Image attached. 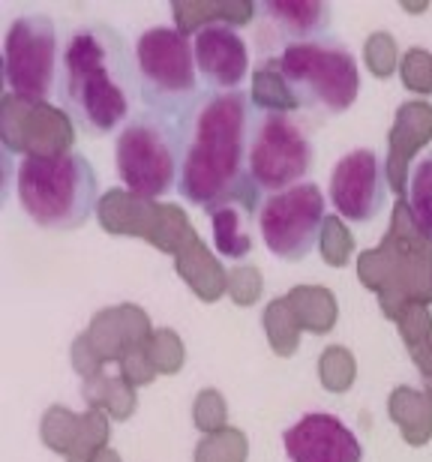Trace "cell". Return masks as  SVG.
I'll return each instance as SVG.
<instances>
[{
    "label": "cell",
    "instance_id": "1",
    "mask_svg": "<svg viewBox=\"0 0 432 462\" xmlns=\"http://www.w3.org/2000/svg\"><path fill=\"white\" fill-rule=\"evenodd\" d=\"M250 90H201L192 108L178 120L180 129V180L178 196L187 205L216 214L246 199L259 208L250 174H246V142L253 120Z\"/></svg>",
    "mask_w": 432,
    "mask_h": 462
},
{
    "label": "cell",
    "instance_id": "2",
    "mask_svg": "<svg viewBox=\"0 0 432 462\" xmlns=\"http://www.w3.org/2000/svg\"><path fill=\"white\" fill-rule=\"evenodd\" d=\"M54 99L78 133L90 138L121 133L142 106L135 45L124 31L106 22L69 27L60 42Z\"/></svg>",
    "mask_w": 432,
    "mask_h": 462
},
{
    "label": "cell",
    "instance_id": "3",
    "mask_svg": "<svg viewBox=\"0 0 432 462\" xmlns=\"http://www.w3.org/2000/svg\"><path fill=\"white\" fill-rule=\"evenodd\" d=\"M18 205L33 226L76 231L94 217L99 178L81 151L24 153L18 162Z\"/></svg>",
    "mask_w": 432,
    "mask_h": 462
},
{
    "label": "cell",
    "instance_id": "4",
    "mask_svg": "<svg viewBox=\"0 0 432 462\" xmlns=\"http://www.w3.org/2000/svg\"><path fill=\"white\" fill-rule=\"evenodd\" d=\"M271 67L282 76L294 103L309 112L343 115L361 97L357 60L336 36L289 45Z\"/></svg>",
    "mask_w": 432,
    "mask_h": 462
},
{
    "label": "cell",
    "instance_id": "5",
    "mask_svg": "<svg viewBox=\"0 0 432 462\" xmlns=\"http://www.w3.org/2000/svg\"><path fill=\"white\" fill-rule=\"evenodd\" d=\"M135 67H139V90L144 112L169 120H180L201 97V79L196 69L192 36L178 27L156 24L135 40Z\"/></svg>",
    "mask_w": 432,
    "mask_h": 462
},
{
    "label": "cell",
    "instance_id": "6",
    "mask_svg": "<svg viewBox=\"0 0 432 462\" xmlns=\"http://www.w3.org/2000/svg\"><path fill=\"white\" fill-rule=\"evenodd\" d=\"M117 178L135 199H162L180 180V129L178 120L153 112L135 115L115 138Z\"/></svg>",
    "mask_w": 432,
    "mask_h": 462
},
{
    "label": "cell",
    "instance_id": "7",
    "mask_svg": "<svg viewBox=\"0 0 432 462\" xmlns=\"http://www.w3.org/2000/svg\"><path fill=\"white\" fill-rule=\"evenodd\" d=\"M316 165V144L280 108H253L250 142H246V174L255 201L307 183ZM262 205V201H259Z\"/></svg>",
    "mask_w": 432,
    "mask_h": 462
},
{
    "label": "cell",
    "instance_id": "8",
    "mask_svg": "<svg viewBox=\"0 0 432 462\" xmlns=\"http://www.w3.org/2000/svg\"><path fill=\"white\" fill-rule=\"evenodd\" d=\"M60 42L54 18L42 13L18 15L4 40V85L13 97L49 99L58 90Z\"/></svg>",
    "mask_w": 432,
    "mask_h": 462
},
{
    "label": "cell",
    "instance_id": "9",
    "mask_svg": "<svg viewBox=\"0 0 432 462\" xmlns=\"http://www.w3.org/2000/svg\"><path fill=\"white\" fill-rule=\"evenodd\" d=\"M325 192L316 183H300L259 205V231L264 246L280 262H303L321 240Z\"/></svg>",
    "mask_w": 432,
    "mask_h": 462
},
{
    "label": "cell",
    "instance_id": "10",
    "mask_svg": "<svg viewBox=\"0 0 432 462\" xmlns=\"http://www.w3.org/2000/svg\"><path fill=\"white\" fill-rule=\"evenodd\" d=\"M330 205L345 223L363 226L381 217V210L391 205V183L384 156L372 147H354L330 171Z\"/></svg>",
    "mask_w": 432,
    "mask_h": 462
},
{
    "label": "cell",
    "instance_id": "11",
    "mask_svg": "<svg viewBox=\"0 0 432 462\" xmlns=\"http://www.w3.org/2000/svg\"><path fill=\"white\" fill-rule=\"evenodd\" d=\"M255 22H259L255 42L262 54L277 60L289 45L327 36L330 6L321 0H264L255 6Z\"/></svg>",
    "mask_w": 432,
    "mask_h": 462
},
{
    "label": "cell",
    "instance_id": "12",
    "mask_svg": "<svg viewBox=\"0 0 432 462\" xmlns=\"http://www.w3.org/2000/svg\"><path fill=\"white\" fill-rule=\"evenodd\" d=\"M196 69L205 90H241L250 76V49L237 27L207 22L192 33Z\"/></svg>",
    "mask_w": 432,
    "mask_h": 462
},
{
    "label": "cell",
    "instance_id": "13",
    "mask_svg": "<svg viewBox=\"0 0 432 462\" xmlns=\"http://www.w3.org/2000/svg\"><path fill=\"white\" fill-rule=\"evenodd\" d=\"M291 462H361L363 445L343 420L327 411H312L282 436Z\"/></svg>",
    "mask_w": 432,
    "mask_h": 462
},
{
    "label": "cell",
    "instance_id": "14",
    "mask_svg": "<svg viewBox=\"0 0 432 462\" xmlns=\"http://www.w3.org/2000/svg\"><path fill=\"white\" fill-rule=\"evenodd\" d=\"M406 205L415 226L432 237V147L415 156L406 178Z\"/></svg>",
    "mask_w": 432,
    "mask_h": 462
},
{
    "label": "cell",
    "instance_id": "15",
    "mask_svg": "<svg viewBox=\"0 0 432 462\" xmlns=\"http://www.w3.org/2000/svg\"><path fill=\"white\" fill-rule=\"evenodd\" d=\"M232 208L225 210H216L214 214V244H216V253L223 258H246L253 253V240L246 235H234L232 231Z\"/></svg>",
    "mask_w": 432,
    "mask_h": 462
}]
</instances>
